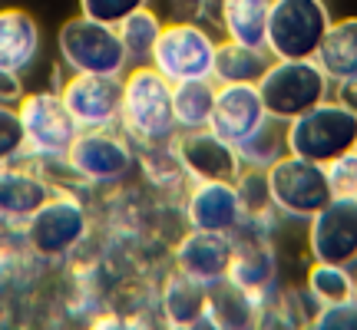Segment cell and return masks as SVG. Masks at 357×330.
I'll use <instances>...</instances> for the list:
<instances>
[{
	"mask_svg": "<svg viewBox=\"0 0 357 330\" xmlns=\"http://www.w3.org/2000/svg\"><path fill=\"white\" fill-rule=\"evenodd\" d=\"M176 152L185 168L189 182H235L245 165L235 152V146L225 142L212 129H192V132H176Z\"/></svg>",
	"mask_w": 357,
	"mask_h": 330,
	"instance_id": "obj_16",
	"label": "cell"
},
{
	"mask_svg": "<svg viewBox=\"0 0 357 330\" xmlns=\"http://www.w3.org/2000/svg\"><path fill=\"white\" fill-rule=\"evenodd\" d=\"M24 159V129L13 102H0V165Z\"/></svg>",
	"mask_w": 357,
	"mask_h": 330,
	"instance_id": "obj_30",
	"label": "cell"
},
{
	"mask_svg": "<svg viewBox=\"0 0 357 330\" xmlns=\"http://www.w3.org/2000/svg\"><path fill=\"white\" fill-rule=\"evenodd\" d=\"M235 152H238L245 168H268L271 162H278L281 155L288 152V146H284V123L268 119L252 139H245L242 146H235Z\"/></svg>",
	"mask_w": 357,
	"mask_h": 330,
	"instance_id": "obj_29",
	"label": "cell"
},
{
	"mask_svg": "<svg viewBox=\"0 0 357 330\" xmlns=\"http://www.w3.org/2000/svg\"><path fill=\"white\" fill-rule=\"evenodd\" d=\"M331 20V7L324 0H275L265 50L275 60H314Z\"/></svg>",
	"mask_w": 357,
	"mask_h": 330,
	"instance_id": "obj_9",
	"label": "cell"
},
{
	"mask_svg": "<svg viewBox=\"0 0 357 330\" xmlns=\"http://www.w3.org/2000/svg\"><path fill=\"white\" fill-rule=\"evenodd\" d=\"M153 0H79V13H86L93 20H102V24H119L126 20L129 13L149 7Z\"/></svg>",
	"mask_w": 357,
	"mask_h": 330,
	"instance_id": "obj_31",
	"label": "cell"
},
{
	"mask_svg": "<svg viewBox=\"0 0 357 330\" xmlns=\"http://www.w3.org/2000/svg\"><path fill=\"white\" fill-rule=\"evenodd\" d=\"M354 152H357V139H354Z\"/></svg>",
	"mask_w": 357,
	"mask_h": 330,
	"instance_id": "obj_36",
	"label": "cell"
},
{
	"mask_svg": "<svg viewBox=\"0 0 357 330\" xmlns=\"http://www.w3.org/2000/svg\"><path fill=\"white\" fill-rule=\"evenodd\" d=\"M56 53L66 73H102V77H123L129 70L126 47L113 24L93 20L77 13L63 20L56 30Z\"/></svg>",
	"mask_w": 357,
	"mask_h": 330,
	"instance_id": "obj_5",
	"label": "cell"
},
{
	"mask_svg": "<svg viewBox=\"0 0 357 330\" xmlns=\"http://www.w3.org/2000/svg\"><path fill=\"white\" fill-rule=\"evenodd\" d=\"M215 79H185L172 83V113H176L178 132L192 129H208L212 123V106H215Z\"/></svg>",
	"mask_w": 357,
	"mask_h": 330,
	"instance_id": "obj_24",
	"label": "cell"
},
{
	"mask_svg": "<svg viewBox=\"0 0 357 330\" xmlns=\"http://www.w3.org/2000/svg\"><path fill=\"white\" fill-rule=\"evenodd\" d=\"M24 77L20 73H10V70H0V102H20V96H24Z\"/></svg>",
	"mask_w": 357,
	"mask_h": 330,
	"instance_id": "obj_34",
	"label": "cell"
},
{
	"mask_svg": "<svg viewBox=\"0 0 357 330\" xmlns=\"http://www.w3.org/2000/svg\"><path fill=\"white\" fill-rule=\"evenodd\" d=\"M328 168V182H331L334 195H347V198H357V152L337 155L334 162L324 165Z\"/></svg>",
	"mask_w": 357,
	"mask_h": 330,
	"instance_id": "obj_33",
	"label": "cell"
},
{
	"mask_svg": "<svg viewBox=\"0 0 357 330\" xmlns=\"http://www.w3.org/2000/svg\"><path fill=\"white\" fill-rule=\"evenodd\" d=\"M89 208L77 191L56 189L40 205L33 215L24 221V238L30 251H37L47 261H60L73 254L89 238Z\"/></svg>",
	"mask_w": 357,
	"mask_h": 330,
	"instance_id": "obj_8",
	"label": "cell"
},
{
	"mask_svg": "<svg viewBox=\"0 0 357 330\" xmlns=\"http://www.w3.org/2000/svg\"><path fill=\"white\" fill-rule=\"evenodd\" d=\"M63 106L77 119L79 129L119 126V100H123V77L102 73H66L56 86Z\"/></svg>",
	"mask_w": 357,
	"mask_h": 330,
	"instance_id": "obj_12",
	"label": "cell"
},
{
	"mask_svg": "<svg viewBox=\"0 0 357 330\" xmlns=\"http://www.w3.org/2000/svg\"><path fill=\"white\" fill-rule=\"evenodd\" d=\"M139 165H142V175L149 178L155 189H162V191L189 189V175H185V168H182V162H178L176 139L159 142V146H142L139 149Z\"/></svg>",
	"mask_w": 357,
	"mask_h": 330,
	"instance_id": "obj_28",
	"label": "cell"
},
{
	"mask_svg": "<svg viewBox=\"0 0 357 330\" xmlns=\"http://www.w3.org/2000/svg\"><path fill=\"white\" fill-rule=\"evenodd\" d=\"M24 129V159L33 165H63L73 139L79 136L77 119L70 116L56 89H33L17 102Z\"/></svg>",
	"mask_w": 357,
	"mask_h": 330,
	"instance_id": "obj_2",
	"label": "cell"
},
{
	"mask_svg": "<svg viewBox=\"0 0 357 330\" xmlns=\"http://www.w3.org/2000/svg\"><path fill=\"white\" fill-rule=\"evenodd\" d=\"M275 0H215V24L225 40L265 47L268 17Z\"/></svg>",
	"mask_w": 357,
	"mask_h": 330,
	"instance_id": "obj_21",
	"label": "cell"
},
{
	"mask_svg": "<svg viewBox=\"0 0 357 330\" xmlns=\"http://www.w3.org/2000/svg\"><path fill=\"white\" fill-rule=\"evenodd\" d=\"M307 254L311 261L357 265V198L334 195L314 218H307Z\"/></svg>",
	"mask_w": 357,
	"mask_h": 330,
	"instance_id": "obj_13",
	"label": "cell"
},
{
	"mask_svg": "<svg viewBox=\"0 0 357 330\" xmlns=\"http://www.w3.org/2000/svg\"><path fill=\"white\" fill-rule=\"evenodd\" d=\"M231 238H235V254L225 281H231L261 307L268 297L278 294V254L271 244V231L242 225Z\"/></svg>",
	"mask_w": 357,
	"mask_h": 330,
	"instance_id": "obj_11",
	"label": "cell"
},
{
	"mask_svg": "<svg viewBox=\"0 0 357 330\" xmlns=\"http://www.w3.org/2000/svg\"><path fill=\"white\" fill-rule=\"evenodd\" d=\"M334 96L344 102L347 109H354L357 113V73L354 77H347V79H341V83H334Z\"/></svg>",
	"mask_w": 357,
	"mask_h": 330,
	"instance_id": "obj_35",
	"label": "cell"
},
{
	"mask_svg": "<svg viewBox=\"0 0 357 330\" xmlns=\"http://www.w3.org/2000/svg\"><path fill=\"white\" fill-rule=\"evenodd\" d=\"M268 119L271 116H268L265 100L258 93V83H218L208 129L218 132L225 142L242 146L245 139H252L258 129L265 126Z\"/></svg>",
	"mask_w": 357,
	"mask_h": 330,
	"instance_id": "obj_15",
	"label": "cell"
},
{
	"mask_svg": "<svg viewBox=\"0 0 357 330\" xmlns=\"http://www.w3.org/2000/svg\"><path fill=\"white\" fill-rule=\"evenodd\" d=\"M53 191L56 189L43 178L40 165H26V159L3 162L0 165V221L3 225H24Z\"/></svg>",
	"mask_w": 357,
	"mask_h": 330,
	"instance_id": "obj_18",
	"label": "cell"
},
{
	"mask_svg": "<svg viewBox=\"0 0 357 330\" xmlns=\"http://www.w3.org/2000/svg\"><path fill=\"white\" fill-rule=\"evenodd\" d=\"M311 327L318 330H357V294L341 304H328L314 311Z\"/></svg>",
	"mask_w": 357,
	"mask_h": 330,
	"instance_id": "obj_32",
	"label": "cell"
},
{
	"mask_svg": "<svg viewBox=\"0 0 357 330\" xmlns=\"http://www.w3.org/2000/svg\"><path fill=\"white\" fill-rule=\"evenodd\" d=\"M271 53L265 47H248V43H235V40H222L215 53V83H258L271 66Z\"/></svg>",
	"mask_w": 357,
	"mask_h": 330,
	"instance_id": "obj_23",
	"label": "cell"
},
{
	"mask_svg": "<svg viewBox=\"0 0 357 330\" xmlns=\"http://www.w3.org/2000/svg\"><path fill=\"white\" fill-rule=\"evenodd\" d=\"M218 40L199 20H172L162 26L155 40V50L149 56V66H155L169 83L185 79H212L215 73Z\"/></svg>",
	"mask_w": 357,
	"mask_h": 330,
	"instance_id": "obj_10",
	"label": "cell"
},
{
	"mask_svg": "<svg viewBox=\"0 0 357 330\" xmlns=\"http://www.w3.org/2000/svg\"><path fill=\"white\" fill-rule=\"evenodd\" d=\"M182 218H185V228L235 235L245 221L242 195L235 189V182H225V178L189 182L182 198Z\"/></svg>",
	"mask_w": 357,
	"mask_h": 330,
	"instance_id": "obj_14",
	"label": "cell"
},
{
	"mask_svg": "<svg viewBox=\"0 0 357 330\" xmlns=\"http://www.w3.org/2000/svg\"><path fill=\"white\" fill-rule=\"evenodd\" d=\"M314 60H318L321 70H324L334 83L354 77L357 73V17L331 20Z\"/></svg>",
	"mask_w": 357,
	"mask_h": 330,
	"instance_id": "obj_22",
	"label": "cell"
},
{
	"mask_svg": "<svg viewBox=\"0 0 357 330\" xmlns=\"http://www.w3.org/2000/svg\"><path fill=\"white\" fill-rule=\"evenodd\" d=\"M265 178L271 208L278 212V218H288V221H307L334 198L328 168L301 155L284 152L278 162L265 168Z\"/></svg>",
	"mask_w": 357,
	"mask_h": 330,
	"instance_id": "obj_7",
	"label": "cell"
},
{
	"mask_svg": "<svg viewBox=\"0 0 357 330\" xmlns=\"http://www.w3.org/2000/svg\"><path fill=\"white\" fill-rule=\"evenodd\" d=\"M258 304L231 281L208 288V327H255Z\"/></svg>",
	"mask_w": 357,
	"mask_h": 330,
	"instance_id": "obj_26",
	"label": "cell"
},
{
	"mask_svg": "<svg viewBox=\"0 0 357 330\" xmlns=\"http://www.w3.org/2000/svg\"><path fill=\"white\" fill-rule=\"evenodd\" d=\"M258 93L271 119L291 123L294 116L334 96V79L321 70L318 60H271L265 77L258 79Z\"/></svg>",
	"mask_w": 357,
	"mask_h": 330,
	"instance_id": "obj_6",
	"label": "cell"
},
{
	"mask_svg": "<svg viewBox=\"0 0 357 330\" xmlns=\"http://www.w3.org/2000/svg\"><path fill=\"white\" fill-rule=\"evenodd\" d=\"M159 311L169 327H205L208 324V288L172 267L159 288Z\"/></svg>",
	"mask_w": 357,
	"mask_h": 330,
	"instance_id": "obj_20",
	"label": "cell"
},
{
	"mask_svg": "<svg viewBox=\"0 0 357 330\" xmlns=\"http://www.w3.org/2000/svg\"><path fill=\"white\" fill-rule=\"evenodd\" d=\"M162 17L153 10V7H142V10L129 13L126 20H119L116 30H119V40L126 47V56H129V66H139V63H149V56L155 50V40L162 33Z\"/></svg>",
	"mask_w": 357,
	"mask_h": 330,
	"instance_id": "obj_27",
	"label": "cell"
},
{
	"mask_svg": "<svg viewBox=\"0 0 357 330\" xmlns=\"http://www.w3.org/2000/svg\"><path fill=\"white\" fill-rule=\"evenodd\" d=\"M305 294L314 307L341 304L357 294V274L351 265H331V261H311L305 274Z\"/></svg>",
	"mask_w": 357,
	"mask_h": 330,
	"instance_id": "obj_25",
	"label": "cell"
},
{
	"mask_svg": "<svg viewBox=\"0 0 357 330\" xmlns=\"http://www.w3.org/2000/svg\"><path fill=\"white\" fill-rule=\"evenodd\" d=\"M43 53V30L24 7H0V70L24 77Z\"/></svg>",
	"mask_w": 357,
	"mask_h": 330,
	"instance_id": "obj_19",
	"label": "cell"
},
{
	"mask_svg": "<svg viewBox=\"0 0 357 330\" xmlns=\"http://www.w3.org/2000/svg\"><path fill=\"white\" fill-rule=\"evenodd\" d=\"M136 165H139V149L119 126L79 129V136L63 159L66 172L93 189H109L126 182Z\"/></svg>",
	"mask_w": 357,
	"mask_h": 330,
	"instance_id": "obj_3",
	"label": "cell"
},
{
	"mask_svg": "<svg viewBox=\"0 0 357 330\" xmlns=\"http://www.w3.org/2000/svg\"><path fill=\"white\" fill-rule=\"evenodd\" d=\"M354 139H357V113L347 109L337 96H328L314 109H307V113L294 116L291 123H284L288 152L321 165L351 152Z\"/></svg>",
	"mask_w": 357,
	"mask_h": 330,
	"instance_id": "obj_4",
	"label": "cell"
},
{
	"mask_svg": "<svg viewBox=\"0 0 357 330\" xmlns=\"http://www.w3.org/2000/svg\"><path fill=\"white\" fill-rule=\"evenodd\" d=\"M119 129L132 146H159L176 139V113H172V83L155 66L139 63L123 73V100H119Z\"/></svg>",
	"mask_w": 357,
	"mask_h": 330,
	"instance_id": "obj_1",
	"label": "cell"
},
{
	"mask_svg": "<svg viewBox=\"0 0 357 330\" xmlns=\"http://www.w3.org/2000/svg\"><path fill=\"white\" fill-rule=\"evenodd\" d=\"M231 254H235V238L231 235L189 228L172 248V267L195 278L205 288H212V284L229 278Z\"/></svg>",
	"mask_w": 357,
	"mask_h": 330,
	"instance_id": "obj_17",
	"label": "cell"
}]
</instances>
